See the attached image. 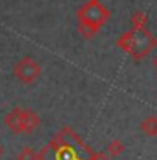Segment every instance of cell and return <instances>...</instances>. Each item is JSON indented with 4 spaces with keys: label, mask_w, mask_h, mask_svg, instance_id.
I'll return each mask as SVG.
<instances>
[{
    "label": "cell",
    "mask_w": 157,
    "mask_h": 160,
    "mask_svg": "<svg viewBox=\"0 0 157 160\" xmlns=\"http://www.w3.org/2000/svg\"><path fill=\"white\" fill-rule=\"evenodd\" d=\"M118 44L123 47L133 59H144L157 46V41L147 29H142V31H137V29H135V31H130L127 34H123V37L120 39Z\"/></svg>",
    "instance_id": "obj_1"
},
{
    "label": "cell",
    "mask_w": 157,
    "mask_h": 160,
    "mask_svg": "<svg viewBox=\"0 0 157 160\" xmlns=\"http://www.w3.org/2000/svg\"><path fill=\"white\" fill-rule=\"evenodd\" d=\"M140 130L147 137H157V116H147L140 123Z\"/></svg>",
    "instance_id": "obj_2"
},
{
    "label": "cell",
    "mask_w": 157,
    "mask_h": 160,
    "mask_svg": "<svg viewBox=\"0 0 157 160\" xmlns=\"http://www.w3.org/2000/svg\"><path fill=\"white\" fill-rule=\"evenodd\" d=\"M132 24L133 27L137 29V31H142V29H145L147 25V17L142 14V12H135V14L132 15Z\"/></svg>",
    "instance_id": "obj_3"
},
{
    "label": "cell",
    "mask_w": 157,
    "mask_h": 160,
    "mask_svg": "<svg viewBox=\"0 0 157 160\" xmlns=\"http://www.w3.org/2000/svg\"><path fill=\"white\" fill-rule=\"evenodd\" d=\"M107 150L113 155V157H115V155H120L122 152H123V145H122L118 140H113V142H110V143H108Z\"/></svg>",
    "instance_id": "obj_4"
},
{
    "label": "cell",
    "mask_w": 157,
    "mask_h": 160,
    "mask_svg": "<svg viewBox=\"0 0 157 160\" xmlns=\"http://www.w3.org/2000/svg\"><path fill=\"white\" fill-rule=\"evenodd\" d=\"M19 160H34V155H32V152L27 148V150H24V152L19 155Z\"/></svg>",
    "instance_id": "obj_5"
},
{
    "label": "cell",
    "mask_w": 157,
    "mask_h": 160,
    "mask_svg": "<svg viewBox=\"0 0 157 160\" xmlns=\"http://www.w3.org/2000/svg\"><path fill=\"white\" fill-rule=\"evenodd\" d=\"M152 64H154V68H155V71H157V54L154 56V59H152Z\"/></svg>",
    "instance_id": "obj_6"
},
{
    "label": "cell",
    "mask_w": 157,
    "mask_h": 160,
    "mask_svg": "<svg viewBox=\"0 0 157 160\" xmlns=\"http://www.w3.org/2000/svg\"><path fill=\"white\" fill-rule=\"evenodd\" d=\"M0 153H2V150H0Z\"/></svg>",
    "instance_id": "obj_7"
}]
</instances>
